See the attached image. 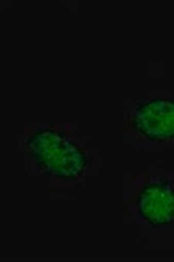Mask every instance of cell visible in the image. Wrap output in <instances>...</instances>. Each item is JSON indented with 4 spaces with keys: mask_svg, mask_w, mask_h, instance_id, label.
I'll list each match as a JSON object with an SVG mask.
<instances>
[{
    "mask_svg": "<svg viewBox=\"0 0 174 262\" xmlns=\"http://www.w3.org/2000/svg\"><path fill=\"white\" fill-rule=\"evenodd\" d=\"M16 147L25 171L44 177L53 189H76L100 169L98 150L67 123L31 124L21 132Z\"/></svg>",
    "mask_w": 174,
    "mask_h": 262,
    "instance_id": "obj_1",
    "label": "cell"
},
{
    "mask_svg": "<svg viewBox=\"0 0 174 262\" xmlns=\"http://www.w3.org/2000/svg\"><path fill=\"white\" fill-rule=\"evenodd\" d=\"M123 214L143 236L174 231V176L154 169L126 174Z\"/></svg>",
    "mask_w": 174,
    "mask_h": 262,
    "instance_id": "obj_2",
    "label": "cell"
},
{
    "mask_svg": "<svg viewBox=\"0 0 174 262\" xmlns=\"http://www.w3.org/2000/svg\"><path fill=\"white\" fill-rule=\"evenodd\" d=\"M123 135L139 149H174V95L162 92L129 99L125 106Z\"/></svg>",
    "mask_w": 174,
    "mask_h": 262,
    "instance_id": "obj_3",
    "label": "cell"
}]
</instances>
